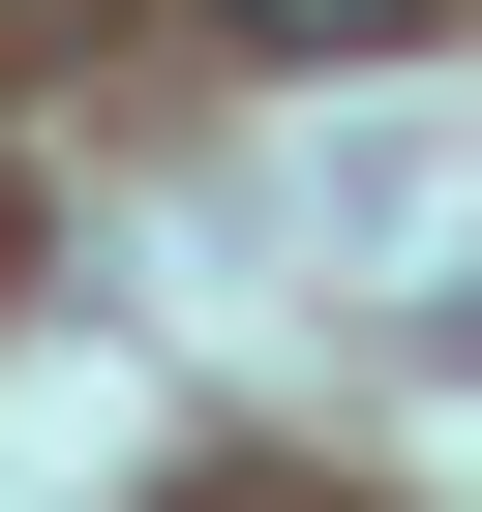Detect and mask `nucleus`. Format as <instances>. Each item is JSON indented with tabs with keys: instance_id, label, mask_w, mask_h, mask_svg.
Returning a JSON list of instances; mask_svg holds the SVG:
<instances>
[{
	"instance_id": "f257e3e1",
	"label": "nucleus",
	"mask_w": 482,
	"mask_h": 512,
	"mask_svg": "<svg viewBox=\"0 0 482 512\" xmlns=\"http://www.w3.org/2000/svg\"><path fill=\"white\" fill-rule=\"evenodd\" d=\"M211 31H241V61H392L422 0H211Z\"/></svg>"
}]
</instances>
